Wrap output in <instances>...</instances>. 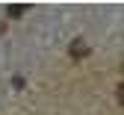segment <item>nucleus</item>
<instances>
[{
	"label": "nucleus",
	"mask_w": 124,
	"mask_h": 115,
	"mask_svg": "<svg viewBox=\"0 0 124 115\" xmlns=\"http://www.w3.org/2000/svg\"><path fill=\"white\" fill-rule=\"evenodd\" d=\"M115 94H118V103H124V86H118V92H115Z\"/></svg>",
	"instance_id": "f03ea898"
},
{
	"label": "nucleus",
	"mask_w": 124,
	"mask_h": 115,
	"mask_svg": "<svg viewBox=\"0 0 124 115\" xmlns=\"http://www.w3.org/2000/svg\"><path fill=\"white\" fill-rule=\"evenodd\" d=\"M9 15H15V18H18V15H24V6H12V9H9Z\"/></svg>",
	"instance_id": "f257e3e1"
}]
</instances>
